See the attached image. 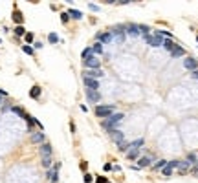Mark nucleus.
<instances>
[{
  "label": "nucleus",
  "mask_w": 198,
  "mask_h": 183,
  "mask_svg": "<svg viewBox=\"0 0 198 183\" xmlns=\"http://www.w3.org/2000/svg\"><path fill=\"white\" fill-rule=\"evenodd\" d=\"M123 119H125V114H123V112H116V114H112L110 117H106L101 125H103L105 130L112 132V130H118V126L121 125V121H123Z\"/></svg>",
  "instance_id": "1"
},
{
  "label": "nucleus",
  "mask_w": 198,
  "mask_h": 183,
  "mask_svg": "<svg viewBox=\"0 0 198 183\" xmlns=\"http://www.w3.org/2000/svg\"><path fill=\"white\" fill-rule=\"evenodd\" d=\"M112 114H116V106L114 104H97L95 106V116L97 117L106 119V117H110Z\"/></svg>",
  "instance_id": "2"
},
{
  "label": "nucleus",
  "mask_w": 198,
  "mask_h": 183,
  "mask_svg": "<svg viewBox=\"0 0 198 183\" xmlns=\"http://www.w3.org/2000/svg\"><path fill=\"white\" fill-rule=\"evenodd\" d=\"M110 35H112V40H114V42L123 44V40H125V37H127V33H125V26H123V24L114 26L112 31H110Z\"/></svg>",
  "instance_id": "3"
},
{
  "label": "nucleus",
  "mask_w": 198,
  "mask_h": 183,
  "mask_svg": "<svg viewBox=\"0 0 198 183\" xmlns=\"http://www.w3.org/2000/svg\"><path fill=\"white\" fill-rule=\"evenodd\" d=\"M143 39L147 40L149 46H152V48H160V46H163V39L161 35H158V33H154V35H143Z\"/></svg>",
  "instance_id": "4"
},
{
  "label": "nucleus",
  "mask_w": 198,
  "mask_h": 183,
  "mask_svg": "<svg viewBox=\"0 0 198 183\" xmlns=\"http://www.w3.org/2000/svg\"><path fill=\"white\" fill-rule=\"evenodd\" d=\"M83 66L86 68V70H99V68H101V60L95 55H92V57H88V59L83 60Z\"/></svg>",
  "instance_id": "5"
},
{
  "label": "nucleus",
  "mask_w": 198,
  "mask_h": 183,
  "mask_svg": "<svg viewBox=\"0 0 198 183\" xmlns=\"http://www.w3.org/2000/svg\"><path fill=\"white\" fill-rule=\"evenodd\" d=\"M59 168H61V163H55L51 168H48L46 178L50 179V183H57L59 181Z\"/></svg>",
  "instance_id": "6"
},
{
  "label": "nucleus",
  "mask_w": 198,
  "mask_h": 183,
  "mask_svg": "<svg viewBox=\"0 0 198 183\" xmlns=\"http://www.w3.org/2000/svg\"><path fill=\"white\" fill-rule=\"evenodd\" d=\"M183 68L189 72H194V70H198V60L194 57H185L183 59Z\"/></svg>",
  "instance_id": "7"
},
{
  "label": "nucleus",
  "mask_w": 198,
  "mask_h": 183,
  "mask_svg": "<svg viewBox=\"0 0 198 183\" xmlns=\"http://www.w3.org/2000/svg\"><path fill=\"white\" fill-rule=\"evenodd\" d=\"M83 77H86V79H95V81H99V77H105V72L101 70H85V75Z\"/></svg>",
  "instance_id": "8"
},
{
  "label": "nucleus",
  "mask_w": 198,
  "mask_h": 183,
  "mask_svg": "<svg viewBox=\"0 0 198 183\" xmlns=\"http://www.w3.org/2000/svg\"><path fill=\"white\" fill-rule=\"evenodd\" d=\"M95 39H97V42H99V44H108V42H112V35H110V31L97 33V35H95Z\"/></svg>",
  "instance_id": "9"
},
{
  "label": "nucleus",
  "mask_w": 198,
  "mask_h": 183,
  "mask_svg": "<svg viewBox=\"0 0 198 183\" xmlns=\"http://www.w3.org/2000/svg\"><path fill=\"white\" fill-rule=\"evenodd\" d=\"M83 83L86 86V90H92V92H97L99 90V81H95V79H83Z\"/></svg>",
  "instance_id": "10"
},
{
  "label": "nucleus",
  "mask_w": 198,
  "mask_h": 183,
  "mask_svg": "<svg viewBox=\"0 0 198 183\" xmlns=\"http://www.w3.org/2000/svg\"><path fill=\"white\" fill-rule=\"evenodd\" d=\"M125 33H128L130 37H138L140 35V26L128 22V24H125Z\"/></svg>",
  "instance_id": "11"
},
{
  "label": "nucleus",
  "mask_w": 198,
  "mask_h": 183,
  "mask_svg": "<svg viewBox=\"0 0 198 183\" xmlns=\"http://www.w3.org/2000/svg\"><path fill=\"white\" fill-rule=\"evenodd\" d=\"M110 134V139L114 141V143H121V141H125V134H123L121 130H112V132H108Z\"/></svg>",
  "instance_id": "12"
},
{
  "label": "nucleus",
  "mask_w": 198,
  "mask_h": 183,
  "mask_svg": "<svg viewBox=\"0 0 198 183\" xmlns=\"http://www.w3.org/2000/svg\"><path fill=\"white\" fill-rule=\"evenodd\" d=\"M31 143H39V145H42V143H46V135H44V132H33L31 134Z\"/></svg>",
  "instance_id": "13"
},
{
  "label": "nucleus",
  "mask_w": 198,
  "mask_h": 183,
  "mask_svg": "<svg viewBox=\"0 0 198 183\" xmlns=\"http://www.w3.org/2000/svg\"><path fill=\"white\" fill-rule=\"evenodd\" d=\"M40 152V158H51V145L50 143H42L39 148Z\"/></svg>",
  "instance_id": "14"
},
{
  "label": "nucleus",
  "mask_w": 198,
  "mask_h": 183,
  "mask_svg": "<svg viewBox=\"0 0 198 183\" xmlns=\"http://www.w3.org/2000/svg\"><path fill=\"white\" fill-rule=\"evenodd\" d=\"M86 99L90 101V103H95V104H99V101H101V93H99V92H92V90H86Z\"/></svg>",
  "instance_id": "15"
},
{
  "label": "nucleus",
  "mask_w": 198,
  "mask_h": 183,
  "mask_svg": "<svg viewBox=\"0 0 198 183\" xmlns=\"http://www.w3.org/2000/svg\"><path fill=\"white\" fill-rule=\"evenodd\" d=\"M143 145H145V139H143V137H138V139H134L132 143H128V148H127V150H138V148H141Z\"/></svg>",
  "instance_id": "16"
},
{
  "label": "nucleus",
  "mask_w": 198,
  "mask_h": 183,
  "mask_svg": "<svg viewBox=\"0 0 198 183\" xmlns=\"http://www.w3.org/2000/svg\"><path fill=\"white\" fill-rule=\"evenodd\" d=\"M152 163V158L151 156H143V158L138 159V168H143V167H149Z\"/></svg>",
  "instance_id": "17"
},
{
  "label": "nucleus",
  "mask_w": 198,
  "mask_h": 183,
  "mask_svg": "<svg viewBox=\"0 0 198 183\" xmlns=\"http://www.w3.org/2000/svg\"><path fill=\"white\" fill-rule=\"evenodd\" d=\"M40 92H42V90H40V86H39V84L31 86V90H30V97H31V99H39V97H40Z\"/></svg>",
  "instance_id": "18"
},
{
  "label": "nucleus",
  "mask_w": 198,
  "mask_h": 183,
  "mask_svg": "<svg viewBox=\"0 0 198 183\" xmlns=\"http://www.w3.org/2000/svg\"><path fill=\"white\" fill-rule=\"evenodd\" d=\"M183 55H185V50H183L182 48V46H174V50L173 51H171V57H183Z\"/></svg>",
  "instance_id": "19"
},
{
  "label": "nucleus",
  "mask_w": 198,
  "mask_h": 183,
  "mask_svg": "<svg viewBox=\"0 0 198 183\" xmlns=\"http://www.w3.org/2000/svg\"><path fill=\"white\" fill-rule=\"evenodd\" d=\"M13 20H15L18 26H22V22H24V15H22L18 9H15V11H13Z\"/></svg>",
  "instance_id": "20"
},
{
  "label": "nucleus",
  "mask_w": 198,
  "mask_h": 183,
  "mask_svg": "<svg viewBox=\"0 0 198 183\" xmlns=\"http://www.w3.org/2000/svg\"><path fill=\"white\" fill-rule=\"evenodd\" d=\"M174 46H176V44L173 42V39H165V40H163V48H165V50H167L169 53L174 50Z\"/></svg>",
  "instance_id": "21"
},
{
  "label": "nucleus",
  "mask_w": 198,
  "mask_h": 183,
  "mask_svg": "<svg viewBox=\"0 0 198 183\" xmlns=\"http://www.w3.org/2000/svg\"><path fill=\"white\" fill-rule=\"evenodd\" d=\"M140 156H141V148H138V150H128L127 158H128V159H138Z\"/></svg>",
  "instance_id": "22"
},
{
  "label": "nucleus",
  "mask_w": 198,
  "mask_h": 183,
  "mask_svg": "<svg viewBox=\"0 0 198 183\" xmlns=\"http://www.w3.org/2000/svg\"><path fill=\"white\" fill-rule=\"evenodd\" d=\"M189 165H191V163H189L187 159H185V161H178V170H180L182 174H183V172H187V168H189Z\"/></svg>",
  "instance_id": "23"
},
{
  "label": "nucleus",
  "mask_w": 198,
  "mask_h": 183,
  "mask_svg": "<svg viewBox=\"0 0 198 183\" xmlns=\"http://www.w3.org/2000/svg\"><path fill=\"white\" fill-rule=\"evenodd\" d=\"M167 165V161L165 159H160V161H156V163L152 165V170H163V167Z\"/></svg>",
  "instance_id": "24"
},
{
  "label": "nucleus",
  "mask_w": 198,
  "mask_h": 183,
  "mask_svg": "<svg viewBox=\"0 0 198 183\" xmlns=\"http://www.w3.org/2000/svg\"><path fill=\"white\" fill-rule=\"evenodd\" d=\"M92 53H95V57L99 55V53H103V44H99V42H95L92 46Z\"/></svg>",
  "instance_id": "25"
},
{
  "label": "nucleus",
  "mask_w": 198,
  "mask_h": 183,
  "mask_svg": "<svg viewBox=\"0 0 198 183\" xmlns=\"http://www.w3.org/2000/svg\"><path fill=\"white\" fill-rule=\"evenodd\" d=\"M68 15H70V17H73L75 20L83 18V13H81V11H77V9H68Z\"/></svg>",
  "instance_id": "26"
},
{
  "label": "nucleus",
  "mask_w": 198,
  "mask_h": 183,
  "mask_svg": "<svg viewBox=\"0 0 198 183\" xmlns=\"http://www.w3.org/2000/svg\"><path fill=\"white\" fill-rule=\"evenodd\" d=\"M11 112H15L17 116H20L22 119L26 117V112H24V110H22V108H20V106H11Z\"/></svg>",
  "instance_id": "27"
},
{
  "label": "nucleus",
  "mask_w": 198,
  "mask_h": 183,
  "mask_svg": "<svg viewBox=\"0 0 198 183\" xmlns=\"http://www.w3.org/2000/svg\"><path fill=\"white\" fill-rule=\"evenodd\" d=\"M94 53H92V46H88V48H85L83 50V53H81V57H83V60L85 59H88V57H92Z\"/></svg>",
  "instance_id": "28"
},
{
  "label": "nucleus",
  "mask_w": 198,
  "mask_h": 183,
  "mask_svg": "<svg viewBox=\"0 0 198 183\" xmlns=\"http://www.w3.org/2000/svg\"><path fill=\"white\" fill-rule=\"evenodd\" d=\"M15 35H17V37H24V35H26L24 26H17V28H15Z\"/></svg>",
  "instance_id": "29"
},
{
  "label": "nucleus",
  "mask_w": 198,
  "mask_h": 183,
  "mask_svg": "<svg viewBox=\"0 0 198 183\" xmlns=\"http://www.w3.org/2000/svg\"><path fill=\"white\" fill-rule=\"evenodd\" d=\"M48 40H50L51 44H57V42H59V37H57V33H50V35H48Z\"/></svg>",
  "instance_id": "30"
},
{
  "label": "nucleus",
  "mask_w": 198,
  "mask_h": 183,
  "mask_svg": "<svg viewBox=\"0 0 198 183\" xmlns=\"http://www.w3.org/2000/svg\"><path fill=\"white\" fill-rule=\"evenodd\" d=\"M42 167L46 168V170L51 168V158H42Z\"/></svg>",
  "instance_id": "31"
},
{
  "label": "nucleus",
  "mask_w": 198,
  "mask_h": 183,
  "mask_svg": "<svg viewBox=\"0 0 198 183\" xmlns=\"http://www.w3.org/2000/svg\"><path fill=\"white\" fill-rule=\"evenodd\" d=\"M149 31H151V28H149L147 24H141L140 26V33H141V35H149Z\"/></svg>",
  "instance_id": "32"
},
{
  "label": "nucleus",
  "mask_w": 198,
  "mask_h": 183,
  "mask_svg": "<svg viewBox=\"0 0 198 183\" xmlns=\"http://www.w3.org/2000/svg\"><path fill=\"white\" fill-rule=\"evenodd\" d=\"M22 51L26 53V55H33V53H35V51H33V48H31L30 44H26V46H22Z\"/></svg>",
  "instance_id": "33"
},
{
  "label": "nucleus",
  "mask_w": 198,
  "mask_h": 183,
  "mask_svg": "<svg viewBox=\"0 0 198 183\" xmlns=\"http://www.w3.org/2000/svg\"><path fill=\"white\" fill-rule=\"evenodd\" d=\"M161 174L163 176H171V174H173V168H171L169 165H165V167H163V170H161Z\"/></svg>",
  "instance_id": "34"
},
{
  "label": "nucleus",
  "mask_w": 198,
  "mask_h": 183,
  "mask_svg": "<svg viewBox=\"0 0 198 183\" xmlns=\"http://www.w3.org/2000/svg\"><path fill=\"white\" fill-rule=\"evenodd\" d=\"M118 147H119V150H121V152H127V148H128V143H127V141H121V143H119Z\"/></svg>",
  "instance_id": "35"
},
{
  "label": "nucleus",
  "mask_w": 198,
  "mask_h": 183,
  "mask_svg": "<svg viewBox=\"0 0 198 183\" xmlns=\"http://www.w3.org/2000/svg\"><path fill=\"white\" fill-rule=\"evenodd\" d=\"M187 161H189V163H191V165H193V163H196V156H194L193 152H191V154L187 156Z\"/></svg>",
  "instance_id": "36"
},
{
  "label": "nucleus",
  "mask_w": 198,
  "mask_h": 183,
  "mask_svg": "<svg viewBox=\"0 0 198 183\" xmlns=\"http://www.w3.org/2000/svg\"><path fill=\"white\" fill-rule=\"evenodd\" d=\"M171 168H173V170H174V168H178V159H173V161H169V163H167Z\"/></svg>",
  "instance_id": "37"
},
{
  "label": "nucleus",
  "mask_w": 198,
  "mask_h": 183,
  "mask_svg": "<svg viewBox=\"0 0 198 183\" xmlns=\"http://www.w3.org/2000/svg\"><path fill=\"white\" fill-rule=\"evenodd\" d=\"M68 20H70V15H68V13H63V15H61V22H63V24H66Z\"/></svg>",
  "instance_id": "38"
},
{
  "label": "nucleus",
  "mask_w": 198,
  "mask_h": 183,
  "mask_svg": "<svg viewBox=\"0 0 198 183\" xmlns=\"http://www.w3.org/2000/svg\"><path fill=\"white\" fill-rule=\"evenodd\" d=\"M95 183H108V179L105 176H97V178H95Z\"/></svg>",
  "instance_id": "39"
},
{
  "label": "nucleus",
  "mask_w": 198,
  "mask_h": 183,
  "mask_svg": "<svg viewBox=\"0 0 198 183\" xmlns=\"http://www.w3.org/2000/svg\"><path fill=\"white\" fill-rule=\"evenodd\" d=\"M92 181H94L92 174H88V172H86V174H85V183H92Z\"/></svg>",
  "instance_id": "40"
},
{
  "label": "nucleus",
  "mask_w": 198,
  "mask_h": 183,
  "mask_svg": "<svg viewBox=\"0 0 198 183\" xmlns=\"http://www.w3.org/2000/svg\"><path fill=\"white\" fill-rule=\"evenodd\" d=\"M79 167H81V170L86 174V168H88V163H86V161H81V165H79Z\"/></svg>",
  "instance_id": "41"
},
{
  "label": "nucleus",
  "mask_w": 198,
  "mask_h": 183,
  "mask_svg": "<svg viewBox=\"0 0 198 183\" xmlns=\"http://www.w3.org/2000/svg\"><path fill=\"white\" fill-rule=\"evenodd\" d=\"M26 42H33V33H26Z\"/></svg>",
  "instance_id": "42"
},
{
  "label": "nucleus",
  "mask_w": 198,
  "mask_h": 183,
  "mask_svg": "<svg viewBox=\"0 0 198 183\" xmlns=\"http://www.w3.org/2000/svg\"><path fill=\"white\" fill-rule=\"evenodd\" d=\"M8 110H11V104L4 103V104H2V112H8Z\"/></svg>",
  "instance_id": "43"
},
{
  "label": "nucleus",
  "mask_w": 198,
  "mask_h": 183,
  "mask_svg": "<svg viewBox=\"0 0 198 183\" xmlns=\"http://www.w3.org/2000/svg\"><path fill=\"white\" fill-rule=\"evenodd\" d=\"M88 8H90L92 11H99V6H95V4H88Z\"/></svg>",
  "instance_id": "44"
},
{
  "label": "nucleus",
  "mask_w": 198,
  "mask_h": 183,
  "mask_svg": "<svg viewBox=\"0 0 198 183\" xmlns=\"http://www.w3.org/2000/svg\"><path fill=\"white\" fill-rule=\"evenodd\" d=\"M103 170H105V172H108V170H112V165H110V163H106V165L103 167Z\"/></svg>",
  "instance_id": "45"
},
{
  "label": "nucleus",
  "mask_w": 198,
  "mask_h": 183,
  "mask_svg": "<svg viewBox=\"0 0 198 183\" xmlns=\"http://www.w3.org/2000/svg\"><path fill=\"white\" fill-rule=\"evenodd\" d=\"M116 4H119V6H125V4H130V0H119V2H116Z\"/></svg>",
  "instance_id": "46"
},
{
  "label": "nucleus",
  "mask_w": 198,
  "mask_h": 183,
  "mask_svg": "<svg viewBox=\"0 0 198 183\" xmlns=\"http://www.w3.org/2000/svg\"><path fill=\"white\" fill-rule=\"evenodd\" d=\"M0 97L6 99V97H8V92H6V90H0Z\"/></svg>",
  "instance_id": "47"
},
{
  "label": "nucleus",
  "mask_w": 198,
  "mask_h": 183,
  "mask_svg": "<svg viewBox=\"0 0 198 183\" xmlns=\"http://www.w3.org/2000/svg\"><path fill=\"white\" fill-rule=\"evenodd\" d=\"M191 77H193V79H198V70H194V72H191Z\"/></svg>",
  "instance_id": "48"
},
{
  "label": "nucleus",
  "mask_w": 198,
  "mask_h": 183,
  "mask_svg": "<svg viewBox=\"0 0 198 183\" xmlns=\"http://www.w3.org/2000/svg\"><path fill=\"white\" fill-rule=\"evenodd\" d=\"M112 170H116V172H119V170H121V167H119V165H114V167H112Z\"/></svg>",
  "instance_id": "49"
},
{
  "label": "nucleus",
  "mask_w": 198,
  "mask_h": 183,
  "mask_svg": "<svg viewBox=\"0 0 198 183\" xmlns=\"http://www.w3.org/2000/svg\"><path fill=\"white\" fill-rule=\"evenodd\" d=\"M2 104H4V99H2V97H0V106H2Z\"/></svg>",
  "instance_id": "50"
},
{
  "label": "nucleus",
  "mask_w": 198,
  "mask_h": 183,
  "mask_svg": "<svg viewBox=\"0 0 198 183\" xmlns=\"http://www.w3.org/2000/svg\"><path fill=\"white\" fill-rule=\"evenodd\" d=\"M196 42H198V37H196Z\"/></svg>",
  "instance_id": "51"
}]
</instances>
